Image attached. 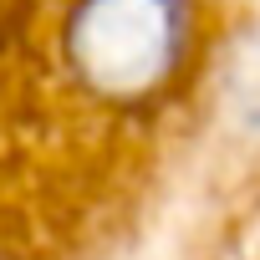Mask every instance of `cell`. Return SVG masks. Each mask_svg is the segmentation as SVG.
Listing matches in <instances>:
<instances>
[{
  "label": "cell",
  "mask_w": 260,
  "mask_h": 260,
  "mask_svg": "<svg viewBox=\"0 0 260 260\" xmlns=\"http://www.w3.org/2000/svg\"><path fill=\"white\" fill-rule=\"evenodd\" d=\"M179 0H82L67 26V56L77 77L112 102L148 97L179 56Z\"/></svg>",
  "instance_id": "obj_1"
},
{
  "label": "cell",
  "mask_w": 260,
  "mask_h": 260,
  "mask_svg": "<svg viewBox=\"0 0 260 260\" xmlns=\"http://www.w3.org/2000/svg\"><path fill=\"white\" fill-rule=\"evenodd\" d=\"M235 82H240V102H255L260 107V31L250 36V56L235 67Z\"/></svg>",
  "instance_id": "obj_2"
}]
</instances>
